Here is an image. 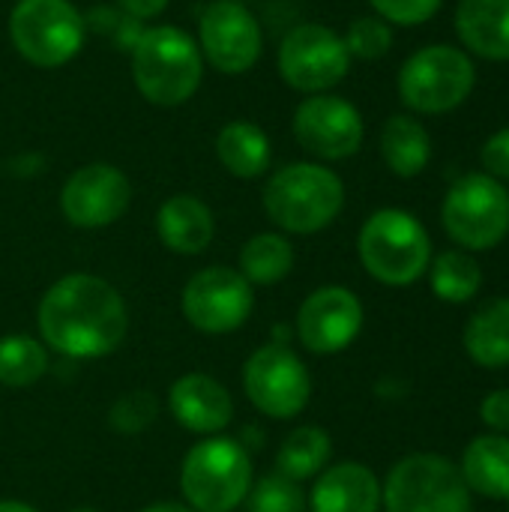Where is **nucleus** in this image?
I'll return each instance as SVG.
<instances>
[{
	"label": "nucleus",
	"instance_id": "1",
	"mask_svg": "<svg viewBox=\"0 0 509 512\" xmlns=\"http://www.w3.org/2000/svg\"><path fill=\"white\" fill-rule=\"evenodd\" d=\"M36 318L42 345L72 360L114 354L129 330V312L120 291L93 273L57 279L42 294Z\"/></svg>",
	"mask_w": 509,
	"mask_h": 512
},
{
	"label": "nucleus",
	"instance_id": "2",
	"mask_svg": "<svg viewBox=\"0 0 509 512\" xmlns=\"http://www.w3.org/2000/svg\"><path fill=\"white\" fill-rule=\"evenodd\" d=\"M132 84L156 108L189 102L204 81V57L192 33L177 24H150L129 51Z\"/></svg>",
	"mask_w": 509,
	"mask_h": 512
},
{
	"label": "nucleus",
	"instance_id": "3",
	"mask_svg": "<svg viewBox=\"0 0 509 512\" xmlns=\"http://www.w3.org/2000/svg\"><path fill=\"white\" fill-rule=\"evenodd\" d=\"M261 204L276 228L306 237L339 219L345 207V183L321 162H291L267 177Z\"/></svg>",
	"mask_w": 509,
	"mask_h": 512
},
{
	"label": "nucleus",
	"instance_id": "4",
	"mask_svg": "<svg viewBox=\"0 0 509 512\" xmlns=\"http://www.w3.org/2000/svg\"><path fill=\"white\" fill-rule=\"evenodd\" d=\"M357 255L375 282L405 288L426 276L432 264V240L414 213L384 207L363 222L357 234Z\"/></svg>",
	"mask_w": 509,
	"mask_h": 512
},
{
	"label": "nucleus",
	"instance_id": "5",
	"mask_svg": "<svg viewBox=\"0 0 509 512\" xmlns=\"http://www.w3.org/2000/svg\"><path fill=\"white\" fill-rule=\"evenodd\" d=\"M9 42L36 69H60L84 48V12L72 0H15L9 12Z\"/></svg>",
	"mask_w": 509,
	"mask_h": 512
},
{
	"label": "nucleus",
	"instance_id": "6",
	"mask_svg": "<svg viewBox=\"0 0 509 512\" xmlns=\"http://www.w3.org/2000/svg\"><path fill=\"white\" fill-rule=\"evenodd\" d=\"M396 87L414 114H447L474 93L477 66L465 48L447 42L423 45L402 63Z\"/></svg>",
	"mask_w": 509,
	"mask_h": 512
},
{
	"label": "nucleus",
	"instance_id": "7",
	"mask_svg": "<svg viewBox=\"0 0 509 512\" xmlns=\"http://www.w3.org/2000/svg\"><path fill=\"white\" fill-rule=\"evenodd\" d=\"M180 489L195 512H234L252 489V462L234 438L195 444L180 468Z\"/></svg>",
	"mask_w": 509,
	"mask_h": 512
},
{
	"label": "nucleus",
	"instance_id": "8",
	"mask_svg": "<svg viewBox=\"0 0 509 512\" xmlns=\"http://www.w3.org/2000/svg\"><path fill=\"white\" fill-rule=\"evenodd\" d=\"M447 237L465 252H489L509 234V189L486 171L459 177L441 204Z\"/></svg>",
	"mask_w": 509,
	"mask_h": 512
},
{
	"label": "nucleus",
	"instance_id": "9",
	"mask_svg": "<svg viewBox=\"0 0 509 512\" xmlns=\"http://www.w3.org/2000/svg\"><path fill=\"white\" fill-rule=\"evenodd\" d=\"M381 504L387 512H471V489L447 456L411 453L390 468Z\"/></svg>",
	"mask_w": 509,
	"mask_h": 512
},
{
	"label": "nucleus",
	"instance_id": "10",
	"mask_svg": "<svg viewBox=\"0 0 509 512\" xmlns=\"http://www.w3.org/2000/svg\"><path fill=\"white\" fill-rule=\"evenodd\" d=\"M276 69L291 90L315 96L330 93L348 78L351 54L333 27L321 21H300L282 36Z\"/></svg>",
	"mask_w": 509,
	"mask_h": 512
},
{
	"label": "nucleus",
	"instance_id": "11",
	"mask_svg": "<svg viewBox=\"0 0 509 512\" xmlns=\"http://www.w3.org/2000/svg\"><path fill=\"white\" fill-rule=\"evenodd\" d=\"M198 48L204 66L237 78L258 66L264 54V27L246 3L210 0L198 18Z\"/></svg>",
	"mask_w": 509,
	"mask_h": 512
},
{
	"label": "nucleus",
	"instance_id": "12",
	"mask_svg": "<svg viewBox=\"0 0 509 512\" xmlns=\"http://www.w3.org/2000/svg\"><path fill=\"white\" fill-rule=\"evenodd\" d=\"M291 132L297 144L321 162H342L351 159L366 138L363 114L354 102L336 93H315L303 96L294 108Z\"/></svg>",
	"mask_w": 509,
	"mask_h": 512
},
{
	"label": "nucleus",
	"instance_id": "13",
	"mask_svg": "<svg viewBox=\"0 0 509 512\" xmlns=\"http://www.w3.org/2000/svg\"><path fill=\"white\" fill-rule=\"evenodd\" d=\"M243 390L261 414L291 420L312 399V375L291 348L264 345L246 360Z\"/></svg>",
	"mask_w": 509,
	"mask_h": 512
},
{
	"label": "nucleus",
	"instance_id": "14",
	"mask_svg": "<svg viewBox=\"0 0 509 512\" xmlns=\"http://www.w3.org/2000/svg\"><path fill=\"white\" fill-rule=\"evenodd\" d=\"M255 294L240 270L231 267H204L183 288V315L186 321L210 336L234 333L252 315Z\"/></svg>",
	"mask_w": 509,
	"mask_h": 512
},
{
	"label": "nucleus",
	"instance_id": "15",
	"mask_svg": "<svg viewBox=\"0 0 509 512\" xmlns=\"http://www.w3.org/2000/svg\"><path fill=\"white\" fill-rule=\"evenodd\" d=\"M132 201L129 177L111 162H87L75 168L60 189V213L69 225L96 231L114 225Z\"/></svg>",
	"mask_w": 509,
	"mask_h": 512
},
{
	"label": "nucleus",
	"instance_id": "16",
	"mask_svg": "<svg viewBox=\"0 0 509 512\" xmlns=\"http://www.w3.org/2000/svg\"><path fill=\"white\" fill-rule=\"evenodd\" d=\"M363 330V303L342 285L312 291L297 312V336L312 354H339Z\"/></svg>",
	"mask_w": 509,
	"mask_h": 512
},
{
	"label": "nucleus",
	"instance_id": "17",
	"mask_svg": "<svg viewBox=\"0 0 509 512\" xmlns=\"http://www.w3.org/2000/svg\"><path fill=\"white\" fill-rule=\"evenodd\" d=\"M168 408H171V417L195 435H216L234 417L231 393L216 378L201 375V372L183 375L171 384Z\"/></svg>",
	"mask_w": 509,
	"mask_h": 512
},
{
	"label": "nucleus",
	"instance_id": "18",
	"mask_svg": "<svg viewBox=\"0 0 509 512\" xmlns=\"http://www.w3.org/2000/svg\"><path fill=\"white\" fill-rule=\"evenodd\" d=\"M381 483L360 462H339L321 471L312 489V512H378Z\"/></svg>",
	"mask_w": 509,
	"mask_h": 512
},
{
	"label": "nucleus",
	"instance_id": "19",
	"mask_svg": "<svg viewBox=\"0 0 509 512\" xmlns=\"http://www.w3.org/2000/svg\"><path fill=\"white\" fill-rule=\"evenodd\" d=\"M156 234L177 255H201L216 237V216L195 195H171L156 210Z\"/></svg>",
	"mask_w": 509,
	"mask_h": 512
},
{
	"label": "nucleus",
	"instance_id": "20",
	"mask_svg": "<svg viewBox=\"0 0 509 512\" xmlns=\"http://www.w3.org/2000/svg\"><path fill=\"white\" fill-rule=\"evenodd\" d=\"M456 33L465 51L483 60H509V0H459Z\"/></svg>",
	"mask_w": 509,
	"mask_h": 512
},
{
	"label": "nucleus",
	"instance_id": "21",
	"mask_svg": "<svg viewBox=\"0 0 509 512\" xmlns=\"http://www.w3.org/2000/svg\"><path fill=\"white\" fill-rule=\"evenodd\" d=\"M216 159L237 180H258L270 171V135L252 120H228L216 135Z\"/></svg>",
	"mask_w": 509,
	"mask_h": 512
},
{
	"label": "nucleus",
	"instance_id": "22",
	"mask_svg": "<svg viewBox=\"0 0 509 512\" xmlns=\"http://www.w3.org/2000/svg\"><path fill=\"white\" fill-rule=\"evenodd\" d=\"M465 486L489 501H509V435L474 438L459 465Z\"/></svg>",
	"mask_w": 509,
	"mask_h": 512
},
{
	"label": "nucleus",
	"instance_id": "23",
	"mask_svg": "<svg viewBox=\"0 0 509 512\" xmlns=\"http://www.w3.org/2000/svg\"><path fill=\"white\" fill-rule=\"evenodd\" d=\"M381 159L402 180H411V177L423 174L426 165L432 162V135H429V129L411 114L387 117V123L381 129Z\"/></svg>",
	"mask_w": 509,
	"mask_h": 512
},
{
	"label": "nucleus",
	"instance_id": "24",
	"mask_svg": "<svg viewBox=\"0 0 509 512\" xmlns=\"http://www.w3.org/2000/svg\"><path fill=\"white\" fill-rule=\"evenodd\" d=\"M465 351L483 369L509 366V297H495L480 306L465 327Z\"/></svg>",
	"mask_w": 509,
	"mask_h": 512
},
{
	"label": "nucleus",
	"instance_id": "25",
	"mask_svg": "<svg viewBox=\"0 0 509 512\" xmlns=\"http://www.w3.org/2000/svg\"><path fill=\"white\" fill-rule=\"evenodd\" d=\"M294 270V246L279 231H261L240 249V273L249 285H276Z\"/></svg>",
	"mask_w": 509,
	"mask_h": 512
},
{
	"label": "nucleus",
	"instance_id": "26",
	"mask_svg": "<svg viewBox=\"0 0 509 512\" xmlns=\"http://www.w3.org/2000/svg\"><path fill=\"white\" fill-rule=\"evenodd\" d=\"M330 456H333L330 435L321 426H300L282 441V447L276 453V474H282L294 483H303V480H312L315 474H321L327 468Z\"/></svg>",
	"mask_w": 509,
	"mask_h": 512
},
{
	"label": "nucleus",
	"instance_id": "27",
	"mask_svg": "<svg viewBox=\"0 0 509 512\" xmlns=\"http://www.w3.org/2000/svg\"><path fill=\"white\" fill-rule=\"evenodd\" d=\"M426 273H429V285L435 297L453 306L474 300L477 291L483 288V270L477 258L465 249H447L435 255Z\"/></svg>",
	"mask_w": 509,
	"mask_h": 512
},
{
	"label": "nucleus",
	"instance_id": "28",
	"mask_svg": "<svg viewBox=\"0 0 509 512\" xmlns=\"http://www.w3.org/2000/svg\"><path fill=\"white\" fill-rule=\"evenodd\" d=\"M48 372V348L33 336L12 333L0 339V384L3 387H30Z\"/></svg>",
	"mask_w": 509,
	"mask_h": 512
},
{
	"label": "nucleus",
	"instance_id": "29",
	"mask_svg": "<svg viewBox=\"0 0 509 512\" xmlns=\"http://www.w3.org/2000/svg\"><path fill=\"white\" fill-rule=\"evenodd\" d=\"M342 42L351 54V60H381L393 48V27L378 15H360L348 24L342 33Z\"/></svg>",
	"mask_w": 509,
	"mask_h": 512
},
{
	"label": "nucleus",
	"instance_id": "30",
	"mask_svg": "<svg viewBox=\"0 0 509 512\" xmlns=\"http://www.w3.org/2000/svg\"><path fill=\"white\" fill-rule=\"evenodd\" d=\"M249 512H306V498L300 486L282 474L258 480L255 489H249Z\"/></svg>",
	"mask_w": 509,
	"mask_h": 512
},
{
	"label": "nucleus",
	"instance_id": "31",
	"mask_svg": "<svg viewBox=\"0 0 509 512\" xmlns=\"http://www.w3.org/2000/svg\"><path fill=\"white\" fill-rule=\"evenodd\" d=\"M159 414V405L153 399V393L147 390H132L126 396H120L114 405H111V414H108V423L114 432L120 435H138L144 432Z\"/></svg>",
	"mask_w": 509,
	"mask_h": 512
},
{
	"label": "nucleus",
	"instance_id": "32",
	"mask_svg": "<svg viewBox=\"0 0 509 512\" xmlns=\"http://www.w3.org/2000/svg\"><path fill=\"white\" fill-rule=\"evenodd\" d=\"M444 0H369L378 18L390 27H420L438 15Z\"/></svg>",
	"mask_w": 509,
	"mask_h": 512
},
{
	"label": "nucleus",
	"instance_id": "33",
	"mask_svg": "<svg viewBox=\"0 0 509 512\" xmlns=\"http://www.w3.org/2000/svg\"><path fill=\"white\" fill-rule=\"evenodd\" d=\"M480 162L486 168L489 177L495 180H509V126L498 129L495 135H489V141L480 150Z\"/></svg>",
	"mask_w": 509,
	"mask_h": 512
},
{
	"label": "nucleus",
	"instance_id": "34",
	"mask_svg": "<svg viewBox=\"0 0 509 512\" xmlns=\"http://www.w3.org/2000/svg\"><path fill=\"white\" fill-rule=\"evenodd\" d=\"M480 417L483 423L495 432V435H509V390H495L483 399L480 405Z\"/></svg>",
	"mask_w": 509,
	"mask_h": 512
},
{
	"label": "nucleus",
	"instance_id": "35",
	"mask_svg": "<svg viewBox=\"0 0 509 512\" xmlns=\"http://www.w3.org/2000/svg\"><path fill=\"white\" fill-rule=\"evenodd\" d=\"M147 30V24L144 21H138V18H132V15H120V21L114 24V30H111V45L117 48V51H132L135 45H138V39H141V33Z\"/></svg>",
	"mask_w": 509,
	"mask_h": 512
},
{
	"label": "nucleus",
	"instance_id": "36",
	"mask_svg": "<svg viewBox=\"0 0 509 512\" xmlns=\"http://www.w3.org/2000/svg\"><path fill=\"white\" fill-rule=\"evenodd\" d=\"M114 3L120 12H126L138 21H153L171 6V0H114Z\"/></svg>",
	"mask_w": 509,
	"mask_h": 512
},
{
	"label": "nucleus",
	"instance_id": "37",
	"mask_svg": "<svg viewBox=\"0 0 509 512\" xmlns=\"http://www.w3.org/2000/svg\"><path fill=\"white\" fill-rule=\"evenodd\" d=\"M120 9L117 6H96L84 15V27L93 30V33H102V36H111L114 24L120 21Z\"/></svg>",
	"mask_w": 509,
	"mask_h": 512
},
{
	"label": "nucleus",
	"instance_id": "38",
	"mask_svg": "<svg viewBox=\"0 0 509 512\" xmlns=\"http://www.w3.org/2000/svg\"><path fill=\"white\" fill-rule=\"evenodd\" d=\"M6 171H12V174H18V177H33V174L42 171V156H36V153L12 156L9 165H6Z\"/></svg>",
	"mask_w": 509,
	"mask_h": 512
},
{
	"label": "nucleus",
	"instance_id": "39",
	"mask_svg": "<svg viewBox=\"0 0 509 512\" xmlns=\"http://www.w3.org/2000/svg\"><path fill=\"white\" fill-rule=\"evenodd\" d=\"M141 512H195L189 510V507H183V504H153V507H147V510Z\"/></svg>",
	"mask_w": 509,
	"mask_h": 512
},
{
	"label": "nucleus",
	"instance_id": "40",
	"mask_svg": "<svg viewBox=\"0 0 509 512\" xmlns=\"http://www.w3.org/2000/svg\"><path fill=\"white\" fill-rule=\"evenodd\" d=\"M0 512H36L21 501H0Z\"/></svg>",
	"mask_w": 509,
	"mask_h": 512
},
{
	"label": "nucleus",
	"instance_id": "41",
	"mask_svg": "<svg viewBox=\"0 0 509 512\" xmlns=\"http://www.w3.org/2000/svg\"><path fill=\"white\" fill-rule=\"evenodd\" d=\"M69 512H96V510H90V507H78V510H69Z\"/></svg>",
	"mask_w": 509,
	"mask_h": 512
},
{
	"label": "nucleus",
	"instance_id": "42",
	"mask_svg": "<svg viewBox=\"0 0 509 512\" xmlns=\"http://www.w3.org/2000/svg\"><path fill=\"white\" fill-rule=\"evenodd\" d=\"M234 3H249V0H234Z\"/></svg>",
	"mask_w": 509,
	"mask_h": 512
},
{
	"label": "nucleus",
	"instance_id": "43",
	"mask_svg": "<svg viewBox=\"0 0 509 512\" xmlns=\"http://www.w3.org/2000/svg\"><path fill=\"white\" fill-rule=\"evenodd\" d=\"M507 504H509V501H507ZM507 512H509V507H507Z\"/></svg>",
	"mask_w": 509,
	"mask_h": 512
}]
</instances>
